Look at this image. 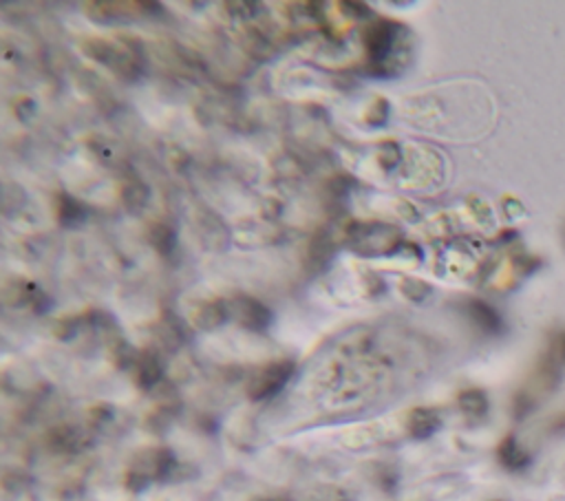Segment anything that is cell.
Wrapping results in <instances>:
<instances>
[{
    "mask_svg": "<svg viewBox=\"0 0 565 501\" xmlns=\"http://www.w3.org/2000/svg\"><path fill=\"white\" fill-rule=\"evenodd\" d=\"M399 31H402V26L391 20H377L371 26H366L362 40H364V46H366V53H369V60L373 66H382L386 62Z\"/></svg>",
    "mask_w": 565,
    "mask_h": 501,
    "instance_id": "obj_1",
    "label": "cell"
},
{
    "mask_svg": "<svg viewBox=\"0 0 565 501\" xmlns=\"http://www.w3.org/2000/svg\"><path fill=\"white\" fill-rule=\"evenodd\" d=\"M150 241L152 245L161 252V254H170L172 247H174V241H177V234L170 225L166 223H157L152 230H150Z\"/></svg>",
    "mask_w": 565,
    "mask_h": 501,
    "instance_id": "obj_5",
    "label": "cell"
},
{
    "mask_svg": "<svg viewBox=\"0 0 565 501\" xmlns=\"http://www.w3.org/2000/svg\"><path fill=\"white\" fill-rule=\"evenodd\" d=\"M227 316H230V311L225 309V305H223L221 300H214V302H207V305L199 311L196 322H199L201 327H214V324H221Z\"/></svg>",
    "mask_w": 565,
    "mask_h": 501,
    "instance_id": "obj_6",
    "label": "cell"
},
{
    "mask_svg": "<svg viewBox=\"0 0 565 501\" xmlns=\"http://www.w3.org/2000/svg\"><path fill=\"white\" fill-rule=\"evenodd\" d=\"M230 313L236 316V320L254 331H260L267 327L269 322V309L265 305H260L256 298L249 296H236L230 300Z\"/></svg>",
    "mask_w": 565,
    "mask_h": 501,
    "instance_id": "obj_3",
    "label": "cell"
},
{
    "mask_svg": "<svg viewBox=\"0 0 565 501\" xmlns=\"http://www.w3.org/2000/svg\"><path fill=\"white\" fill-rule=\"evenodd\" d=\"M294 371V364L291 362H271L269 366H265L249 384V395L254 399H260V397H267V395H274L285 382L287 377L291 375Z\"/></svg>",
    "mask_w": 565,
    "mask_h": 501,
    "instance_id": "obj_2",
    "label": "cell"
},
{
    "mask_svg": "<svg viewBox=\"0 0 565 501\" xmlns=\"http://www.w3.org/2000/svg\"><path fill=\"white\" fill-rule=\"evenodd\" d=\"M331 252H333L331 236H329L324 230L316 232V236L311 238V245H309V258L316 260V263H318V260H329Z\"/></svg>",
    "mask_w": 565,
    "mask_h": 501,
    "instance_id": "obj_7",
    "label": "cell"
},
{
    "mask_svg": "<svg viewBox=\"0 0 565 501\" xmlns=\"http://www.w3.org/2000/svg\"><path fill=\"white\" fill-rule=\"evenodd\" d=\"M57 214H60V221H62L64 225H73V223L82 221L86 212H84V207H82L75 199H71V196H62V199H60Z\"/></svg>",
    "mask_w": 565,
    "mask_h": 501,
    "instance_id": "obj_8",
    "label": "cell"
},
{
    "mask_svg": "<svg viewBox=\"0 0 565 501\" xmlns=\"http://www.w3.org/2000/svg\"><path fill=\"white\" fill-rule=\"evenodd\" d=\"M437 428V417L426 411V408H417L411 413L408 417V430L415 435V437H426L428 433H433Z\"/></svg>",
    "mask_w": 565,
    "mask_h": 501,
    "instance_id": "obj_4",
    "label": "cell"
},
{
    "mask_svg": "<svg viewBox=\"0 0 565 501\" xmlns=\"http://www.w3.org/2000/svg\"><path fill=\"white\" fill-rule=\"evenodd\" d=\"M399 289H402V291H404V296H406V298H411V300H422V298L426 296L424 291H430V287H428L426 283H422V280H413V278L402 280Z\"/></svg>",
    "mask_w": 565,
    "mask_h": 501,
    "instance_id": "obj_9",
    "label": "cell"
}]
</instances>
